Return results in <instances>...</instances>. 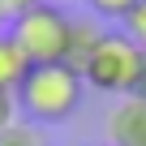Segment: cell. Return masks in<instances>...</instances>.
Returning <instances> with one entry per match:
<instances>
[{
	"instance_id": "obj_9",
	"label": "cell",
	"mask_w": 146,
	"mask_h": 146,
	"mask_svg": "<svg viewBox=\"0 0 146 146\" xmlns=\"http://www.w3.org/2000/svg\"><path fill=\"white\" fill-rule=\"evenodd\" d=\"M133 5H137V0H86V9L95 17H120V22L133 13Z\"/></svg>"
},
{
	"instance_id": "obj_6",
	"label": "cell",
	"mask_w": 146,
	"mask_h": 146,
	"mask_svg": "<svg viewBox=\"0 0 146 146\" xmlns=\"http://www.w3.org/2000/svg\"><path fill=\"white\" fill-rule=\"evenodd\" d=\"M26 56L17 52V43L9 39V30H0V90L5 95H13L17 86H22V78H26Z\"/></svg>"
},
{
	"instance_id": "obj_4",
	"label": "cell",
	"mask_w": 146,
	"mask_h": 146,
	"mask_svg": "<svg viewBox=\"0 0 146 146\" xmlns=\"http://www.w3.org/2000/svg\"><path fill=\"white\" fill-rule=\"evenodd\" d=\"M108 146H146V99H116L108 112Z\"/></svg>"
},
{
	"instance_id": "obj_5",
	"label": "cell",
	"mask_w": 146,
	"mask_h": 146,
	"mask_svg": "<svg viewBox=\"0 0 146 146\" xmlns=\"http://www.w3.org/2000/svg\"><path fill=\"white\" fill-rule=\"evenodd\" d=\"M99 39H103V26H99L95 17H73V30H69V56H64V64L82 73V64L90 60V52H95V43H99Z\"/></svg>"
},
{
	"instance_id": "obj_3",
	"label": "cell",
	"mask_w": 146,
	"mask_h": 146,
	"mask_svg": "<svg viewBox=\"0 0 146 146\" xmlns=\"http://www.w3.org/2000/svg\"><path fill=\"white\" fill-rule=\"evenodd\" d=\"M137 64H142V47L125 35V30H103V39L95 43L90 60L82 64V82L99 95H116L125 99L133 90L137 78Z\"/></svg>"
},
{
	"instance_id": "obj_10",
	"label": "cell",
	"mask_w": 146,
	"mask_h": 146,
	"mask_svg": "<svg viewBox=\"0 0 146 146\" xmlns=\"http://www.w3.org/2000/svg\"><path fill=\"white\" fill-rule=\"evenodd\" d=\"M17 116H22V112H17V99L0 90V133H5V129H13V125H17Z\"/></svg>"
},
{
	"instance_id": "obj_2",
	"label": "cell",
	"mask_w": 146,
	"mask_h": 146,
	"mask_svg": "<svg viewBox=\"0 0 146 146\" xmlns=\"http://www.w3.org/2000/svg\"><path fill=\"white\" fill-rule=\"evenodd\" d=\"M69 30L73 17L56 5V0H39V5L22 9L9 26V39L17 43V52L26 56V64H64L69 56Z\"/></svg>"
},
{
	"instance_id": "obj_12",
	"label": "cell",
	"mask_w": 146,
	"mask_h": 146,
	"mask_svg": "<svg viewBox=\"0 0 146 146\" xmlns=\"http://www.w3.org/2000/svg\"><path fill=\"white\" fill-rule=\"evenodd\" d=\"M30 5H39V0H0V13H22V9H30Z\"/></svg>"
},
{
	"instance_id": "obj_7",
	"label": "cell",
	"mask_w": 146,
	"mask_h": 146,
	"mask_svg": "<svg viewBox=\"0 0 146 146\" xmlns=\"http://www.w3.org/2000/svg\"><path fill=\"white\" fill-rule=\"evenodd\" d=\"M0 146H43V137H39V129L30 120H17L13 129L0 133Z\"/></svg>"
},
{
	"instance_id": "obj_8",
	"label": "cell",
	"mask_w": 146,
	"mask_h": 146,
	"mask_svg": "<svg viewBox=\"0 0 146 146\" xmlns=\"http://www.w3.org/2000/svg\"><path fill=\"white\" fill-rule=\"evenodd\" d=\"M120 30H125V35L146 52V0H137V5H133V13L125 17V26H120Z\"/></svg>"
},
{
	"instance_id": "obj_1",
	"label": "cell",
	"mask_w": 146,
	"mask_h": 146,
	"mask_svg": "<svg viewBox=\"0 0 146 146\" xmlns=\"http://www.w3.org/2000/svg\"><path fill=\"white\" fill-rule=\"evenodd\" d=\"M82 90H86V82H82L78 69L35 64V69H26V78L13 90V99H17V112L30 116V125H60V120H69L78 112Z\"/></svg>"
},
{
	"instance_id": "obj_11",
	"label": "cell",
	"mask_w": 146,
	"mask_h": 146,
	"mask_svg": "<svg viewBox=\"0 0 146 146\" xmlns=\"http://www.w3.org/2000/svg\"><path fill=\"white\" fill-rule=\"evenodd\" d=\"M133 99H146V52H142V64H137V78H133Z\"/></svg>"
}]
</instances>
